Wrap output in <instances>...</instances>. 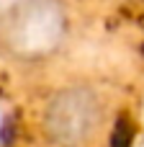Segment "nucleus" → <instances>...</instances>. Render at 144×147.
<instances>
[{
  "label": "nucleus",
  "instance_id": "nucleus-1",
  "mask_svg": "<svg viewBox=\"0 0 144 147\" xmlns=\"http://www.w3.org/2000/svg\"><path fill=\"white\" fill-rule=\"evenodd\" d=\"M116 116L111 88L93 75H72L49 88L33 109L39 147H103Z\"/></svg>",
  "mask_w": 144,
  "mask_h": 147
},
{
  "label": "nucleus",
  "instance_id": "nucleus-2",
  "mask_svg": "<svg viewBox=\"0 0 144 147\" xmlns=\"http://www.w3.org/2000/svg\"><path fill=\"white\" fill-rule=\"evenodd\" d=\"M75 34L70 0H26L0 23V62L13 70H41L57 62Z\"/></svg>",
  "mask_w": 144,
  "mask_h": 147
},
{
  "label": "nucleus",
  "instance_id": "nucleus-3",
  "mask_svg": "<svg viewBox=\"0 0 144 147\" xmlns=\"http://www.w3.org/2000/svg\"><path fill=\"white\" fill-rule=\"evenodd\" d=\"M23 3H26V0H0V23H3L8 16H13Z\"/></svg>",
  "mask_w": 144,
  "mask_h": 147
}]
</instances>
